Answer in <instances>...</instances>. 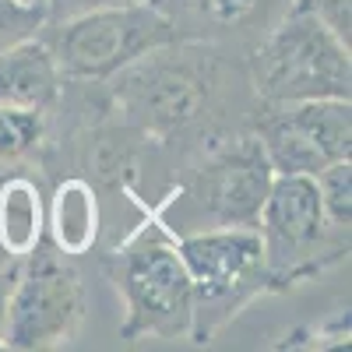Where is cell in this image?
Listing matches in <instances>:
<instances>
[{
    "label": "cell",
    "mask_w": 352,
    "mask_h": 352,
    "mask_svg": "<svg viewBox=\"0 0 352 352\" xmlns=\"http://www.w3.org/2000/svg\"><path fill=\"white\" fill-rule=\"evenodd\" d=\"M257 96L243 56L204 43H166L102 81V109L141 155L138 190L148 169L162 173V190L212 144L250 131Z\"/></svg>",
    "instance_id": "1"
},
{
    "label": "cell",
    "mask_w": 352,
    "mask_h": 352,
    "mask_svg": "<svg viewBox=\"0 0 352 352\" xmlns=\"http://www.w3.org/2000/svg\"><path fill=\"white\" fill-rule=\"evenodd\" d=\"M275 169L250 131H240L201 152L148 212L169 236L204 229H257L261 204L268 197Z\"/></svg>",
    "instance_id": "2"
},
{
    "label": "cell",
    "mask_w": 352,
    "mask_h": 352,
    "mask_svg": "<svg viewBox=\"0 0 352 352\" xmlns=\"http://www.w3.org/2000/svg\"><path fill=\"white\" fill-rule=\"evenodd\" d=\"M102 272L124 303V342H190L194 285L176 240L148 212L144 222L102 254Z\"/></svg>",
    "instance_id": "3"
},
{
    "label": "cell",
    "mask_w": 352,
    "mask_h": 352,
    "mask_svg": "<svg viewBox=\"0 0 352 352\" xmlns=\"http://www.w3.org/2000/svg\"><path fill=\"white\" fill-rule=\"evenodd\" d=\"M243 67L257 102L352 99L349 46L303 0L243 56Z\"/></svg>",
    "instance_id": "4"
},
{
    "label": "cell",
    "mask_w": 352,
    "mask_h": 352,
    "mask_svg": "<svg viewBox=\"0 0 352 352\" xmlns=\"http://www.w3.org/2000/svg\"><path fill=\"white\" fill-rule=\"evenodd\" d=\"M257 236L275 292L314 282L349 257V229L324 215L317 184L307 173H275L257 215Z\"/></svg>",
    "instance_id": "5"
},
{
    "label": "cell",
    "mask_w": 352,
    "mask_h": 352,
    "mask_svg": "<svg viewBox=\"0 0 352 352\" xmlns=\"http://www.w3.org/2000/svg\"><path fill=\"white\" fill-rule=\"evenodd\" d=\"M173 240L194 285L190 342H212L240 310L275 292L257 229H204Z\"/></svg>",
    "instance_id": "6"
},
{
    "label": "cell",
    "mask_w": 352,
    "mask_h": 352,
    "mask_svg": "<svg viewBox=\"0 0 352 352\" xmlns=\"http://www.w3.org/2000/svg\"><path fill=\"white\" fill-rule=\"evenodd\" d=\"M39 39L53 53L64 81L99 85L148 50L176 43V32L152 0H131V4L99 8L67 21L43 25Z\"/></svg>",
    "instance_id": "7"
},
{
    "label": "cell",
    "mask_w": 352,
    "mask_h": 352,
    "mask_svg": "<svg viewBox=\"0 0 352 352\" xmlns=\"http://www.w3.org/2000/svg\"><path fill=\"white\" fill-rule=\"evenodd\" d=\"M88 314L85 278L74 257L56 250L46 236L21 257L18 278L0 317V345L4 349H56L67 345Z\"/></svg>",
    "instance_id": "8"
},
{
    "label": "cell",
    "mask_w": 352,
    "mask_h": 352,
    "mask_svg": "<svg viewBox=\"0 0 352 352\" xmlns=\"http://www.w3.org/2000/svg\"><path fill=\"white\" fill-rule=\"evenodd\" d=\"M250 134L275 173L317 176L331 162L352 159V106L349 99L257 102Z\"/></svg>",
    "instance_id": "9"
},
{
    "label": "cell",
    "mask_w": 352,
    "mask_h": 352,
    "mask_svg": "<svg viewBox=\"0 0 352 352\" xmlns=\"http://www.w3.org/2000/svg\"><path fill=\"white\" fill-rule=\"evenodd\" d=\"M176 39L247 56L300 0H152Z\"/></svg>",
    "instance_id": "10"
},
{
    "label": "cell",
    "mask_w": 352,
    "mask_h": 352,
    "mask_svg": "<svg viewBox=\"0 0 352 352\" xmlns=\"http://www.w3.org/2000/svg\"><path fill=\"white\" fill-rule=\"evenodd\" d=\"M64 92V74L39 36L0 53V106L50 113Z\"/></svg>",
    "instance_id": "11"
},
{
    "label": "cell",
    "mask_w": 352,
    "mask_h": 352,
    "mask_svg": "<svg viewBox=\"0 0 352 352\" xmlns=\"http://www.w3.org/2000/svg\"><path fill=\"white\" fill-rule=\"evenodd\" d=\"M99 226L102 215L96 184L78 173L56 176L46 201V240L67 257H81L92 254V247L99 243Z\"/></svg>",
    "instance_id": "12"
},
{
    "label": "cell",
    "mask_w": 352,
    "mask_h": 352,
    "mask_svg": "<svg viewBox=\"0 0 352 352\" xmlns=\"http://www.w3.org/2000/svg\"><path fill=\"white\" fill-rule=\"evenodd\" d=\"M46 236V190L32 173L0 176V250L11 257L32 254V247Z\"/></svg>",
    "instance_id": "13"
},
{
    "label": "cell",
    "mask_w": 352,
    "mask_h": 352,
    "mask_svg": "<svg viewBox=\"0 0 352 352\" xmlns=\"http://www.w3.org/2000/svg\"><path fill=\"white\" fill-rule=\"evenodd\" d=\"M46 148V113L0 106V162H39Z\"/></svg>",
    "instance_id": "14"
},
{
    "label": "cell",
    "mask_w": 352,
    "mask_h": 352,
    "mask_svg": "<svg viewBox=\"0 0 352 352\" xmlns=\"http://www.w3.org/2000/svg\"><path fill=\"white\" fill-rule=\"evenodd\" d=\"M314 184H317L324 215L335 226L349 229L352 226V159H342V162H331L328 169H320L314 176Z\"/></svg>",
    "instance_id": "15"
},
{
    "label": "cell",
    "mask_w": 352,
    "mask_h": 352,
    "mask_svg": "<svg viewBox=\"0 0 352 352\" xmlns=\"http://www.w3.org/2000/svg\"><path fill=\"white\" fill-rule=\"evenodd\" d=\"M43 25H46L43 0H0V53L14 43L39 36Z\"/></svg>",
    "instance_id": "16"
},
{
    "label": "cell",
    "mask_w": 352,
    "mask_h": 352,
    "mask_svg": "<svg viewBox=\"0 0 352 352\" xmlns=\"http://www.w3.org/2000/svg\"><path fill=\"white\" fill-rule=\"evenodd\" d=\"M303 4L324 21L345 46L352 43V0H303Z\"/></svg>",
    "instance_id": "17"
},
{
    "label": "cell",
    "mask_w": 352,
    "mask_h": 352,
    "mask_svg": "<svg viewBox=\"0 0 352 352\" xmlns=\"http://www.w3.org/2000/svg\"><path fill=\"white\" fill-rule=\"evenodd\" d=\"M43 4H46V25H53V21H67L88 11H99V8L131 4V0H43Z\"/></svg>",
    "instance_id": "18"
},
{
    "label": "cell",
    "mask_w": 352,
    "mask_h": 352,
    "mask_svg": "<svg viewBox=\"0 0 352 352\" xmlns=\"http://www.w3.org/2000/svg\"><path fill=\"white\" fill-rule=\"evenodd\" d=\"M18 268H21V257H11L8 250H0V317H4V307H8V296H11V285L18 278Z\"/></svg>",
    "instance_id": "19"
},
{
    "label": "cell",
    "mask_w": 352,
    "mask_h": 352,
    "mask_svg": "<svg viewBox=\"0 0 352 352\" xmlns=\"http://www.w3.org/2000/svg\"><path fill=\"white\" fill-rule=\"evenodd\" d=\"M0 349H4V345H0Z\"/></svg>",
    "instance_id": "20"
}]
</instances>
